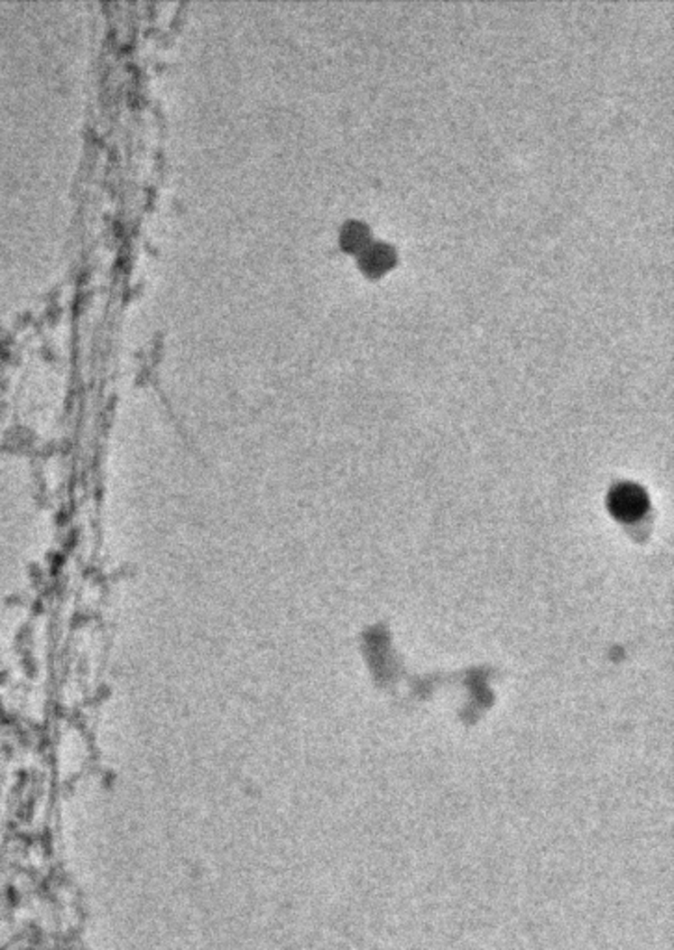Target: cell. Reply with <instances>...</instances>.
<instances>
[{
    "instance_id": "1",
    "label": "cell",
    "mask_w": 674,
    "mask_h": 950,
    "mask_svg": "<svg viewBox=\"0 0 674 950\" xmlns=\"http://www.w3.org/2000/svg\"><path fill=\"white\" fill-rule=\"evenodd\" d=\"M607 507L617 520L621 521H637L649 511V498L645 490L633 483L617 484L607 498Z\"/></svg>"
},
{
    "instance_id": "2",
    "label": "cell",
    "mask_w": 674,
    "mask_h": 950,
    "mask_svg": "<svg viewBox=\"0 0 674 950\" xmlns=\"http://www.w3.org/2000/svg\"><path fill=\"white\" fill-rule=\"evenodd\" d=\"M396 264V249L384 242H370L359 253V266L370 277H379Z\"/></svg>"
},
{
    "instance_id": "3",
    "label": "cell",
    "mask_w": 674,
    "mask_h": 950,
    "mask_svg": "<svg viewBox=\"0 0 674 950\" xmlns=\"http://www.w3.org/2000/svg\"><path fill=\"white\" fill-rule=\"evenodd\" d=\"M372 233L366 223L363 221H357V219H349L342 225V231H340V245L344 251L347 253H355L359 254L370 242H372Z\"/></svg>"
}]
</instances>
